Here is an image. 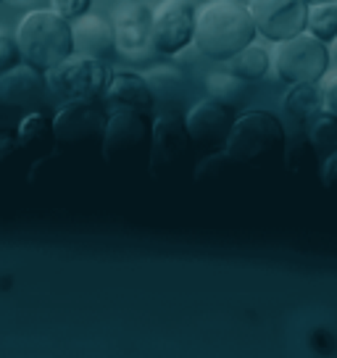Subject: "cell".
<instances>
[{
    "mask_svg": "<svg viewBox=\"0 0 337 358\" xmlns=\"http://www.w3.org/2000/svg\"><path fill=\"white\" fill-rule=\"evenodd\" d=\"M71 40H74V53L101 61H111L119 53L113 22H108L101 13H85L71 22Z\"/></svg>",
    "mask_w": 337,
    "mask_h": 358,
    "instance_id": "obj_13",
    "label": "cell"
},
{
    "mask_svg": "<svg viewBox=\"0 0 337 358\" xmlns=\"http://www.w3.org/2000/svg\"><path fill=\"white\" fill-rule=\"evenodd\" d=\"M287 132L280 116L271 111H245L232 124L224 153L235 166H250L285 156Z\"/></svg>",
    "mask_w": 337,
    "mask_h": 358,
    "instance_id": "obj_3",
    "label": "cell"
},
{
    "mask_svg": "<svg viewBox=\"0 0 337 358\" xmlns=\"http://www.w3.org/2000/svg\"><path fill=\"white\" fill-rule=\"evenodd\" d=\"M319 85V101H322V111L335 113L337 116V69H329L324 77L316 82Z\"/></svg>",
    "mask_w": 337,
    "mask_h": 358,
    "instance_id": "obj_25",
    "label": "cell"
},
{
    "mask_svg": "<svg viewBox=\"0 0 337 358\" xmlns=\"http://www.w3.org/2000/svg\"><path fill=\"white\" fill-rule=\"evenodd\" d=\"M22 48H19V40H16V34H8V32H0V74H6V71H11L22 64Z\"/></svg>",
    "mask_w": 337,
    "mask_h": 358,
    "instance_id": "obj_24",
    "label": "cell"
},
{
    "mask_svg": "<svg viewBox=\"0 0 337 358\" xmlns=\"http://www.w3.org/2000/svg\"><path fill=\"white\" fill-rule=\"evenodd\" d=\"M103 101L111 108H132V111L150 116L153 106H156V92L150 90L145 74L122 69L108 77V85L103 90Z\"/></svg>",
    "mask_w": 337,
    "mask_h": 358,
    "instance_id": "obj_15",
    "label": "cell"
},
{
    "mask_svg": "<svg viewBox=\"0 0 337 358\" xmlns=\"http://www.w3.org/2000/svg\"><path fill=\"white\" fill-rule=\"evenodd\" d=\"M311 34H316L324 43L337 40V3H311L308 6V27Z\"/></svg>",
    "mask_w": 337,
    "mask_h": 358,
    "instance_id": "obj_21",
    "label": "cell"
},
{
    "mask_svg": "<svg viewBox=\"0 0 337 358\" xmlns=\"http://www.w3.org/2000/svg\"><path fill=\"white\" fill-rule=\"evenodd\" d=\"M235 119V108L219 103L216 98H203L190 106V111L185 116V127L195 148H203L206 153H216V150H224Z\"/></svg>",
    "mask_w": 337,
    "mask_h": 358,
    "instance_id": "obj_11",
    "label": "cell"
},
{
    "mask_svg": "<svg viewBox=\"0 0 337 358\" xmlns=\"http://www.w3.org/2000/svg\"><path fill=\"white\" fill-rule=\"evenodd\" d=\"M192 148L195 143L185 127V119L174 113H158L153 119V143L148 153L150 174L158 179H171L182 174L185 169H190Z\"/></svg>",
    "mask_w": 337,
    "mask_h": 358,
    "instance_id": "obj_6",
    "label": "cell"
},
{
    "mask_svg": "<svg viewBox=\"0 0 337 358\" xmlns=\"http://www.w3.org/2000/svg\"><path fill=\"white\" fill-rule=\"evenodd\" d=\"M256 22L240 0H208L198 11L195 48L211 61L227 64L256 40Z\"/></svg>",
    "mask_w": 337,
    "mask_h": 358,
    "instance_id": "obj_1",
    "label": "cell"
},
{
    "mask_svg": "<svg viewBox=\"0 0 337 358\" xmlns=\"http://www.w3.org/2000/svg\"><path fill=\"white\" fill-rule=\"evenodd\" d=\"M16 40L22 48L24 64H29L43 74H48L74 53L71 22L53 11L50 6L27 11V16L16 27Z\"/></svg>",
    "mask_w": 337,
    "mask_h": 358,
    "instance_id": "obj_2",
    "label": "cell"
},
{
    "mask_svg": "<svg viewBox=\"0 0 337 358\" xmlns=\"http://www.w3.org/2000/svg\"><path fill=\"white\" fill-rule=\"evenodd\" d=\"M48 79H43V71H37L29 64H19L16 69L0 74V103L13 108H29L48 98Z\"/></svg>",
    "mask_w": 337,
    "mask_h": 358,
    "instance_id": "obj_14",
    "label": "cell"
},
{
    "mask_svg": "<svg viewBox=\"0 0 337 358\" xmlns=\"http://www.w3.org/2000/svg\"><path fill=\"white\" fill-rule=\"evenodd\" d=\"M13 8H24V11H37V8H48L50 0H8Z\"/></svg>",
    "mask_w": 337,
    "mask_h": 358,
    "instance_id": "obj_28",
    "label": "cell"
},
{
    "mask_svg": "<svg viewBox=\"0 0 337 358\" xmlns=\"http://www.w3.org/2000/svg\"><path fill=\"white\" fill-rule=\"evenodd\" d=\"M19 148L22 150H48L56 145V134H53V119L43 111H29L19 122L16 132Z\"/></svg>",
    "mask_w": 337,
    "mask_h": 358,
    "instance_id": "obj_17",
    "label": "cell"
},
{
    "mask_svg": "<svg viewBox=\"0 0 337 358\" xmlns=\"http://www.w3.org/2000/svg\"><path fill=\"white\" fill-rule=\"evenodd\" d=\"M308 0H248L259 34L271 43L290 40L308 27Z\"/></svg>",
    "mask_w": 337,
    "mask_h": 358,
    "instance_id": "obj_10",
    "label": "cell"
},
{
    "mask_svg": "<svg viewBox=\"0 0 337 358\" xmlns=\"http://www.w3.org/2000/svg\"><path fill=\"white\" fill-rule=\"evenodd\" d=\"M206 87H208V98H216L229 108H237L245 101V79L235 77L232 71H214L206 77Z\"/></svg>",
    "mask_w": 337,
    "mask_h": 358,
    "instance_id": "obj_19",
    "label": "cell"
},
{
    "mask_svg": "<svg viewBox=\"0 0 337 358\" xmlns=\"http://www.w3.org/2000/svg\"><path fill=\"white\" fill-rule=\"evenodd\" d=\"M271 64H274L277 77L282 82H287V85H295V82L316 85L329 71L332 53H329L324 40H319L316 34L306 29V32L295 34L290 40L277 43Z\"/></svg>",
    "mask_w": 337,
    "mask_h": 358,
    "instance_id": "obj_4",
    "label": "cell"
},
{
    "mask_svg": "<svg viewBox=\"0 0 337 358\" xmlns=\"http://www.w3.org/2000/svg\"><path fill=\"white\" fill-rule=\"evenodd\" d=\"M285 164L290 171H311V169L319 164V153H316V148L311 145V140H308V134H298L295 140H287V148H285Z\"/></svg>",
    "mask_w": 337,
    "mask_h": 358,
    "instance_id": "obj_22",
    "label": "cell"
},
{
    "mask_svg": "<svg viewBox=\"0 0 337 358\" xmlns=\"http://www.w3.org/2000/svg\"><path fill=\"white\" fill-rule=\"evenodd\" d=\"M274 66L271 64V56L261 48V45H248L243 48L237 56H232L227 61V71H232L235 77L245 79V82H256V79H264L269 74V69Z\"/></svg>",
    "mask_w": 337,
    "mask_h": 358,
    "instance_id": "obj_18",
    "label": "cell"
},
{
    "mask_svg": "<svg viewBox=\"0 0 337 358\" xmlns=\"http://www.w3.org/2000/svg\"><path fill=\"white\" fill-rule=\"evenodd\" d=\"M285 111L298 127H306V124L314 119L316 113L322 111V101H319V85H311V82H295L290 85V90L285 92Z\"/></svg>",
    "mask_w": 337,
    "mask_h": 358,
    "instance_id": "obj_16",
    "label": "cell"
},
{
    "mask_svg": "<svg viewBox=\"0 0 337 358\" xmlns=\"http://www.w3.org/2000/svg\"><path fill=\"white\" fill-rule=\"evenodd\" d=\"M322 182L329 190H337V150L322 158Z\"/></svg>",
    "mask_w": 337,
    "mask_h": 358,
    "instance_id": "obj_27",
    "label": "cell"
},
{
    "mask_svg": "<svg viewBox=\"0 0 337 358\" xmlns=\"http://www.w3.org/2000/svg\"><path fill=\"white\" fill-rule=\"evenodd\" d=\"M108 77L111 74L106 69V61L82 56V53H71L45 74L50 95H56L66 103L101 98L106 85H108Z\"/></svg>",
    "mask_w": 337,
    "mask_h": 358,
    "instance_id": "obj_7",
    "label": "cell"
},
{
    "mask_svg": "<svg viewBox=\"0 0 337 358\" xmlns=\"http://www.w3.org/2000/svg\"><path fill=\"white\" fill-rule=\"evenodd\" d=\"M113 32H116V45L119 53L124 56H143L145 50H153L150 43V27H153V11L148 8L145 3H122L116 6L111 13Z\"/></svg>",
    "mask_w": 337,
    "mask_h": 358,
    "instance_id": "obj_12",
    "label": "cell"
},
{
    "mask_svg": "<svg viewBox=\"0 0 337 358\" xmlns=\"http://www.w3.org/2000/svg\"><path fill=\"white\" fill-rule=\"evenodd\" d=\"M150 143H153V122H148L145 113L132 111V108L108 111L101 150L111 166H124L140 156H148Z\"/></svg>",
    "mask_w": 337,
    "mask_h": 358,
    "instance_id": "obj_5",
    "label": "cell"
},
{
    "mask_svg": "<svg viewBox=\"0 0 337 358\" xmlns=\"http://www.w3.org/2000/svg\"><path fill=\"white\" fill-rule=\"evenodd\" d=\"M332 58H335V64H337V40L332 43Z\"/></svg>",
    "mask_w": 337,
    "mask_h": 358,
    "instance_id": "obj_29",
    "label": "cell"
},
{
    "mask_svg": "<svg viewBox=\"0 0 337 358\" xmlns=\"http://www.w3.org/2000/svg\"><path fill=\"white\" fill-rule=\"evenodd\" d=\"M195 24L198 11L190 0H164L153 11L150 43L158 56H180L195 45Z\"/></svg>",
    "mask_w": 337,
    "mask_h": 358,
    "instance_id": "obj_8",
    "label": "cell"
},
{
    "mask_svg": "<svg viewBox=\"0 0 337 358\" xmlns=\"http://www.w3.org/2000/svg\"><path fill=\"white\" fill-rule=\"evenodd\" d=\"M308 140H311V145L316 148V153L322 158H327L329 153H335L337 150V116L335 113H327V111H319L308 122Z\"/></svg>",
    "mask_w": 337,
    "mask_h": 358,
    "instance_id": "obj_20",
    "label": "cell"
},
{
    "mask_svg": "<svg viewBox=\"0 0 337 358\" xmlns=\"http://www.w3.org/2000/svg\"><path fill=\"white\" fill-rule=\"evenodd\" d=\"M108 111H103L95 101H69L53 116V134L58 148L101 145L106 132Z\"/></svg>",
    "mask_w": 337,
    "mask_h": 358,
    "instance_id": "obj_9",
    "label": "cell"
},
{
    "mask_svg": "<svg viewBox=\"0 0 337 358\" xmlns=\"http://www.w3.org/2000/svg\"><path fill=\"white\" fill-rule=\"evenodd\" d=\"M90 3L92 0H50V8L61 13L64 19H69V22H74V19L90 11Z\"/></svg>",
    "mask_w": 337,
    "mask_h": 358,
    "instance_id": "obj_26",
    "label": "cell"
},
{
    "mask_svg": "<svg viewBox=\"0 0 337 358\" xmlns=\"http://www.w3.org/2000/svg\"><path fill=\"white\" fill-rule=\"evenodd\" d=\"M0 3H3V0H0Z\"/></svg>",
    "mask_w": 337,
    "mask_h": 358,
    "instance_id": "obj_31",
    "label": "cell"
},
{
    "mask_svg": "<svg viewBox=\"0 0 337 358\" xmlns=\"http://www.w3.org/2000/svg\"><path fill=\"white\" fill-rule=\"evenodd\" d=\"M145 79L150 90L156 92V98H171V95H177L182 87V71L174 66H156L145 71Z\"/></svg>",
    "mask_w": 337,
    "mask_h": 358,
    "instance_id": "obj_23",
    "label": "cell"
},
{
    "mask_svg": "<svg viewBox=\"0 0 337 358\" xmlns=\"http://www.w3.org/2000/svg\"><path fill=\"white\" fill-rule=\"evenodd\" d=\"M308 3H335V0H308Z\"/></svg>",
    "mask_w": 337,
    "mask_h": 358,
    "instance_id": "obj_30",
    "label": "cell"
}]
</instances>
